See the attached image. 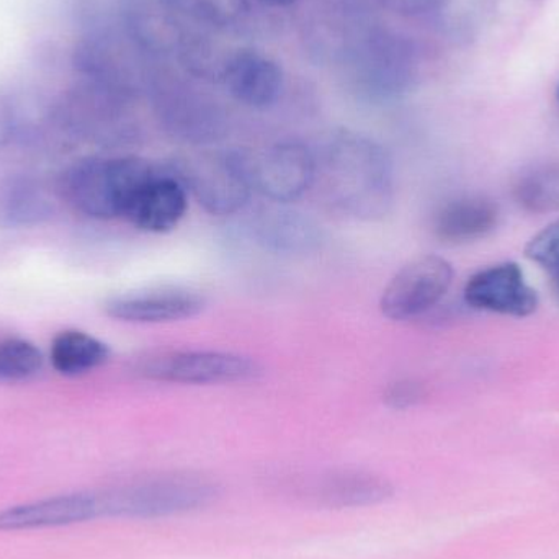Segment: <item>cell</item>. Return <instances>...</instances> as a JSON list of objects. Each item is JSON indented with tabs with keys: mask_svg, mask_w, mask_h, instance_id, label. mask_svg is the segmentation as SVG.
Wrapping results in <instances>:
<instances>
[{
	"mask_svg": "<svg viewBox=\"0 0 559 559\" xmlns=\"http://www.w3.org/2000/svg\"><path fill=\"white\" fill-rule=\"evenodd\" d=\"M316 182L345 215L374 222L391 212L393 160L377 141L354 131H337L316 153Z\"/></svg>",
	"mask_w": 559,
	"mask_h": 559,
	"instance_id": "6da1fadb",
	"label": "cell"
},
{
	"mask_svg": "<svg viewBox=\"0 0 559 559\" xmlns=\"http://www.w3.org/2000/svg\"><path fill=\"white\" fill-rule=\"evenodd\" d=\"M157 166L136 156L88 157L66 170L62 192L74 210L88 218H124Z\"/></svg>",
	"mask_w": 559,
	"mask_h": 559,
	"instance_id": "7a4b0ae2",
	"label": "cell"
},
{
	"mask_svg": "<svg viewBox=\"0 0 559 559\" xmlns=\"http://www.w3.org/2000/svg\"><path fill=\"white\" fill-rule=\"evenodd\" d=\"M222 489L192 473H169L98 491L102 519H157L186 514L213 504Z\"/></svg>",
	"mask_w": 559,
	"mask_h": 559,
	"instance_id": "3957f363",
	"label": "cell"
},
{
	"mask_svg": "<svg viewBox=\"0 0 559 559\" xmlns=\"http://www.w3.org/2000/svg\"><path fill=\"white\" fill-rule=\"evenodd\" d=\"M169 164L189 195L210 215H233L251 199L245 151H209Z\"/></svg>",
	"mask_w": 559,
	"mask_h": 559,
	"instance_id": "277c9868",
	"label": "cell"
},
{
	"mask_svg": "<svg viewBox=\"0 0 559 559\" xmlns=\"http://www.w3.org/2000/svg\"><path fill=\"white\" fill-rule=\"evenodd\" d=\"M147 380L177 384H228L254 380L258 361L245 355L218 350H169L147 355L138 365Z\"/></svg>",
	"mask_w": 559,
	"mask_h": 559,
	"instance_id": "5b68a950",
	"label": "cell"
},
{
	"mask_svg": "<svg viewBox=\"0 0 559 559\" xmlns=\"http://www.w3.org/2000/svg\"><path fill=\"white\" fill-rule=\"evenodd\" d=\"M252 192L280 205L301 199L316 183V153L298 141H283L258 153L245 151Z\"/></svg>",
	"mask_w": 559,
	"mask_h": 559,
	"instance_id": "8992f818",
	"label": "cell"
},
{
	"mask_svg": "<svg viewBox=\"0 0 559 559\" xmlns=\"http://www.w3.org/2000/svg\"><path fill=\"white\" fill-rule=\"evenodd\" d=\"M453 282V267L439 255H424L404 265L384 288L381 312L391 321L419 318L439 305Z\"/></svg>",
	"mask_w": 559,
	"mask_h": 559,
	"instance_id": "52a82bcc",
	"label": "cell"
},
{
	"mask_svg": "<svg viewBox=\"0 0 559 559\" xmlns=\"http://www.w3.org/2000/svg\"><path fill=\"white\" fill-rule=\"evenodd\" d=\"M403 41L378 36L357 51L352 74L361 97L386 102L400 97L411 85L413 59Z\"/></svg>",
	"mask_w": 559,
	"mask_h": 559,
	"instance_id": "ba28073f",
	"label": "cell"
},
{
	"mask_svg": "<svg viewBox=\"0 0 559 559\" xmlns=\"http://www.w3.org/2000/svg\"><path fill=\"white\" fill-rule=\"evenodd\" d=\"M463 296L469 308L512 318H527L538 308L537 292L515 262H502L476 272L466 283Z\"/></svg>",
	"mask_w": 559,
	"mask_h": 559,
	"instance_id": "9c48e42d",
	"label": "cell"
},
{
	"mask_svg": "<svg viewBox=\"0 0 559 559\" xmlns=\"http://www.w3.org/2000/svg\"><path fill=\"white\" fill-rule=\"evenodd\" d=\"M218 79L228 94L249 108H269L278 100L285 85L282 66L255 49H236L223 61Z\"/></svg>",
	"mask_w": 559,
	"mask_h": 559,
	"instance_id": "30bf717a",
	"label": "cell"
},
{
	"mask_svg": "<svg viewBox=\"0 0 559 559\" xmlns=\"http://www.w3.org/2000/svg\"><path fill=\"white\" fill-rule=\"evenodd\" d=\"M102 519L97 491L51 496L0 511V532L68 527Z\"/></svg>",
	"mask_w": 559,
	"mask_h": 559,
	"instance_id": "8fae6325",
	"label": "cell"
},
{
	"mask_svg": "<svg viewBox=\"0 0 559 559\" xmlns=\"http://www.w3.org/2000/svg\"><path fill=\"white\" fill-rule=\"evenodd\" d=\"M187 206L189 192L186 187L170 164H159L154 176L134 197L124 218L140 231L163 235L179 226L186 216Z\"/></svg>",
	"mask_w": 559,
	"mask_h": 559,
	"instance_id": "7c38bea8",
	"label": "cell"
},
{
	"mask_svg": "<svg viewBox=\"0 0 559 559\" xmlns=\"http://www.w3.org/2000/svg\"><path fill=\"white\" fill-rule=\"evenodd\" d=\"M205 305V298L192 289L159 288L114 296L105 302V312L117 321L160 324L195 318Z\"/></svg>",
	"mask_w": 559,
	"mask_h": 559,
	"instance_id": "4fadbf2b",
	"label": "cell"
},
{
	"mask_svg": "<svg viewBox=\"0 0 559 559\" xmlns=\"http://www.w3.org/2000/svg\"><path fill=\"white\" fill-rule=\"evenodd\" d=\"M391 481L365 469H334L296 489L295 495L331 509L365 508L393 496Z\"/></svg>",
	"mask_w": 559,
	"mask_h": 559,
	"instance_id": "5bb4252c",
	"label": "cell"
},
{
	"mask_svg": "<svg viewBox=\"0 0 559 559\" xmlns=\"http://www.w3.org/2000/svg\"><path fill=\"white\" fill-rule=\"evenodd\" d=\"M499 209L483 195L449 200L433 216V235L447 245H468L488 238L499 225Z\"/></svg>",
	"mask_w": 559,
	"mask_h": 559,
	"instance_id": "9a60e30c",
	"label": "cell"
},
{
	"mask_svg": "<svg viewBox=\"0 0 559 559\" xmlns=\"http://www.w3.org/2000/svg\"><path fill=\"white\" fill-rule=\"evenodd\" d=\"M252 228L262 248L283 254H306L321 242V231L311 219L282 206L261 210Z\"/></svg>",
	"mask_w": 559,
	"mask_h": 559,
	"instance_id": "2e32d148",
	"label": "cell"
},
{
	"mask_svg": "<svg viewBox=\"0 0 559 559\" xmlns=\"http://www.w3.org/2000/svg\"><path fill=\"white\" fill-rule=\"evenodd\" d=\"M52 205L45 190L25 176L0 177V226L32 228L51 216Z\"/></svg>",
	"mask_w": 559,
	"mask_h": 559,
	"instance_id": "e0dca14e",
	"label": "cell"
},
{
	"mask_svg": "<svg viewBox=\"0 0 559 559\" xmlns=\"http://www.w3.org/2000/svg\"><path fill=\"white\" fill-rule=\"evenodd\" d=\"M49 358L58 373L79 377L107 364L110 350L100 338L78 329H68L52 338Z\"/></svg>",
	"mask_w": 559,
	"mask_h": 559,
	"instance_id": "ac0fdd59",
	"label": "cell"
},
{
	"mask_svg": "<svg viewBox=\"0 0 559 559\" xmlns=\"http://www.w3.org/2000/svg\"><path fill=\"white\" fill-rule=\"evenodd\" d=\"M512 192L525 212L535 215L559 212V164H538L522 170Z\"/></svg>",
	"mask_w": 559,
	"mask_h": 559,
	"instance_id": "d6986e66",
	"label": "cell"
},
{
	"mask_svg": "<svg viewBox=\"0 0 559 559\" xmlns=\"http://www.w3.org/2000/svg\"><path fill=\"white\" fill-rule=\"evenodd\" d=\"M170 12L203 25L225 28L249 12V0H160Z\"/></svg>",
	"mask_w": 559,
	"mask_h": 559,
	"instance_id": "ffe728a7",
	"label": "cell"
},
{
	"mask_svg": "<svg viewBox=\"0 0 559 559\" xmlns=\"http://www.w3.org/2000/svg\"><path fill=\"white\" fill-rule=\"evenodd\" d=\"M43 354L33 342L0 337V381H25L41 371Z\"/></svg>",
	"mask_w": 559,
	"mask_h": 559,
	"instance_id": "44dd1931",
	"label": "cell"
},
{
	"mask_svg": "<svg viewBox=\"0 0 559 559\" xmlns=\"http://www.w3.org/2000/svg\"><path fill=\"white\" fill-rule=\"evenodd\" d=\"M525 255L551 275L559 272V219L531 239Z\"/></svg>",
	"mask_w": 559,
	"mask_h": 559,
	"instance_id": "7402d4cb",
	"label": "cell"
},
{
	"mask_svg": "<svg viewBox=\"0 0 559 559\" xmlns=\"http://www.w3.org/2000/svg\"><path fill=\"white\" fill-rule=\"evenodd\" d=\"M423 397V390L416 381L401 380L388 386L384 401L393 409H407Z\"/></svg>",
	"mask_w": 559,
	"mask_h": 559,
	"instance_id": "603a6c76",
	"label": "cell"
},
{
	"mask_svg": "<svg viewBox=\"0 0 559 559\" xmlns=\"http://www.w3.org/2000/svg\"><path fill=\"white\" fill-rule=\"evenodd\" d=\"M16 111L12 100L0 92V150L7 146L15 136Z\"/></svg>",
	"mask_w": 559,
	"mask_h": 559,
	"instance_id": "cb8c5ba5",
	"label": "cell"
},
{
	"mask_svg": "<svg viewBox=\"0 0 559 559\" xmlns=\"http://www.w3.org/2000/svg\"><path fill=\"white\" fill-rule=\"evenodd\" d=\"M394 5L400 7L404 10H413V12H419V10L427 9L432 5L433 0H391Z\"/></svg>",
	"mask_w": 559,
	"mask_h": 559,
	"instance_id": "d4e9b609",
	"label": "cell"
},
{
	"mask_svg": "<svg viewBox=\"0 0 559 559\" xmlns=\"http://www.w3.org/2000/svg\"><path fill=\"white\" fill-rule=\"evenodd\" d=\"M259 2L265 3V5L271 7H288L293 5V3L298 2V0H259Z\"/></svg>",
	"mask_w": 559,
	"mask_h": 559,
	"instance_id": "484cf974",
	"label": "cell"
},
{
	"mask_svg": "<svg viewBox=\"0 0 559 559\" xmlns=\"http://www.w3.org/2000/svg\"><path fill=\"white\" fill-rule=\"evenodd\" d=\"M554 277H555V288H557V293L559 296V272H557V274H554Z\"/></svg>",
	"mask_w": 559,
	"mask_h": 559,
	"instance_id": "4316f807",
	"label": "cell"
},
{
	"mask_svg": "<svg viewBox=\"0 0 559 559\" xmlns=\"http://www.w3.org/2000/svg\"><path fill=\"white\" fill-rule=\"evenodd\" d=\"M557 98H558V104H559V84H558V88H557Z\"/></svg>",
	"mask_w": 559,
	"mask_h": 559,
	"instance_id": "83f0119b",
	"label": "cell"
}]
</instances>
